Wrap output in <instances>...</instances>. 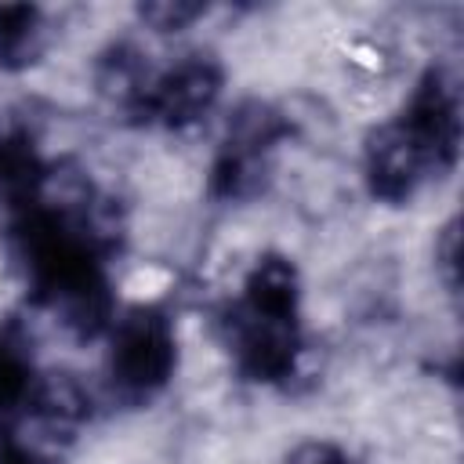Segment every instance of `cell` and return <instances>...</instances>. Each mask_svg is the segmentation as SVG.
Here are the masks:
<instances>
[{"label": "cell", "mask_w": 464, "mask_h": 464, "mask_svg": "<svg viewBox=\"0 0 464 464\" xmlns=\"http://www.w3.org/2000/svg\"><path fill=\"white\" fill-rule=\"evenodd\" d=\"M178 366L174 326L163 308L134 304L112 319L109 388L123 406H145L156 399Z\"/></svg>", "instance_id": "cell-1"}, {"label": "cell", "mask_w": 464, "mask_h": 464, "mask_svg": "<svg viewBox=\"0 0 464 464\" xmlns=\"http://www.w3.org/2000/svg\"><path fill=\"white\" fill-rule=\"evenodd\" d=\"M218 330L236 359V370L257 384H279L294 377L301 362V319L268 315L243 301H232L218 312Z\"/></svg>", "instance_id": "cell-2"}, {"label": "cell", "mask_w": 464, "mask_h": 464, "mask_svg": "<svg viewBox=\"0 0 464 464\" xmlns=\"http://www.w3.org/2000/svg\"><path fill=\"white\" fill-rule=\"evenodd\" d=\"M225 72L210 54H188L163 72H152L149 87L123 112L138 127H167L181 130L207 116L221 94Z\"/></svg>", "instance_id": "cell-3"}, {"label": "cell", "mask_w": 464, "mask_h": 464, "mask_svg": "<svg viewBox=\"0 0 464 464\" xmlns=\"http://www.w3.org/2000/svg\"><path fill=\"white\" fill-rule=\"evenodd\" d=\"M362 170H366V188L373 199L381 203H406L417 196V188L431 178L450 174L439 156L402 123L392 120L384 127H377L366 138V156H362Z\"/></svg>", "instance_id": "cell-4"}, {"label": "cell", "mask_w": 464, "mask_h": 464, "mask_svg": "<svg viewBox=\"0 0 464 464\" xmlns=\"http://www.w3.org/2000/svg\"><path fill=\"white\" fill-rule=\"evenodd\" d=\"M51 167L44 163L33 134L25 127H4L0 130V207L22 210L36 203L47 188Z\"/></svg>", "instance_id": "cell-5"}, {"label": "cell", "mask_w": 464, "mask_h": 464, "mask_svg": "<svg viewBox=\"0 0 464 464\" xmlns=\"http://www.w3.org/2000/svg\"><path fill=\"white\" fill-rule=\"evenodd\" d=\"M36 362H33V341L18 319L0 323V431H11L29 406V395L36 388Z\"/></svg>", "instance_id": "cell-6"}, {"label": "cell", "mask_w": 464, "mask_h": 464, "mask_svg": "<svg viewBox=\"0 0 464 464\" xmlns=\"http://www.w3.org/2000/svg\"><path fill=\"white\" fill-rule=\"evenodd\" d=\"M25 417L47 435H72L91 417V395L72 373H40Z\"/></svg>", "instance_id": "cell-7"}, {"label": "cell", "mask_w": 464, "mask_h": 464, "mask_svg": "<svg viewBox=\"0 0 464 464\" xmlns=\"http://www.w3.org/2000/svg\"><path fill=\"white\" fill-rule=\"evenodd\" d=\"M268 170H272V152L239 145V141H221L214 163H210V196L221 203H243L265 192L268 185Z\"/></svg>", "instance_id": "cell-8"}, {"label": "cell", "mask_w": 464, "mask_h": 464, "mask_svg": "<svg viewBox=\"0 0 464 464\" xmlns=\"http://www.w3.org/2000/svg\"><path fill=\"white\" fill-rule=\"evenodd\" d=\"M47 44L44 11L33 4H0V69L22 72L40 62Z\"/></svg>", "instance_id": "cell-9"}, {"label": "cell", "mask_w": 464, "mask_h": 464, "mask_svg": "<svg viewBox=\"0 0 464 464\" xmlns=\"http://www.w3.org/2000/svg\"><path fill=\"white\" fill-rule=\"evenodd\" d=\"M152 69L145 54L134 44H109L94 62V83L102 94H109L123 112L134 105V98L149 87Z\"/></svg>", "instance_id": "cell-10"}, {"label": "cell", "mask_w": 464, "mask_h": 464, "mask_svg": "<svg viewBox=\"0 0 464 464\" xmlns=\"http://www.w3.org/2000/svg\"><path fill=\"white\" fill-rule=\"evenodd\" d=\"M207 14V4H188V0H156V4H141L138 18L156 29V33H178L188 29L196 18Z\"/></svg>", "instance_id": "cell-11"}, {"label": "cell", "mask_w": 464, "mask_h": 464, "mask_svg": "<svg viewBox=\"0 0 464 464\" xmlns=\"http://www.w3.org/2000/svg\"><path fill=\"white\" fill-rule=\"evenodd\" d=\"M286 464H355L344 450H337L334 442H304L290 453Z\"/></svg>", "instance_id": "cell-12"}, {"label": "cell", "mask_w": 464, "mask_h": 464, "mask_svg": "<svg viewBox=\"0 0 464 464\" xmlns=\"http://www.w3.org/2000/svg\"><path fill=\"white\" fill-rule=\"evenodd\" d=\"M0 464H47V460L18 431H0Z\"/></svg>", "instance_id": "cell-13"}, {"label": "cell", "mask_w": 464, "mask_h": 464, "mask_svg": "<svg viewBox=\"0 0 464 464\" xmlns=\"http://www.w3.org/2000/svg\"><path fill=\"white\" fill-rule=\"evenodd\" d=\"M439 265L446 272V283L457 286V221H450L442 228V243H439Z\"/></svg>", "instance_id": "cell-14"}]
</instances>
